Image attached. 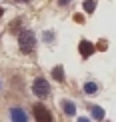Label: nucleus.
<instances>
[{"instance_id": "13", "label": "nucleus", "mask_w": 116, "mask_h": 122, "mask_svg": "<svg viewBox=\"0 0 116 122\" xmlns=\"http://www.w3.org/2000/svg\"><path fill=\"white\" fill-rule=\"evenodd\" d=\"M68 2H70V0H58V4H60V6H66Z\"/></svg>"}, {"instance_id": "7", "label": "nucleus", "mask_w": 116, "mask_h": 122, "mask_svg": "<svg viewBox=\"0 0 116 122\" xmlns=\"http://www.w3.org/2000/svg\"><path fill=\"white\" fill-rule=\"evenodd\" d=\"M52 78H54V80H58V82H62V80H64V68H62L60 64L52 68Z\"/></svg>"}, {"instance_id": "5", "label": "nucleus", "mask_w": 116, "mask_h": 122, "mask_svg": "<svg viewBox=\"0 0 116 122\" xmlns=\"http://www.w3.org/2000/svg\"><path fill=\"white\" fill-rule=\"evenodd\" d=\"M10 118H12V120H18V122H26L28 116H26V112H24V110L12 108V110H10Z\"/></svg>"}, {"instance_id": "11", "label": "nucleus", "mask_w": 116, "mask_h": 122, "mask_svg": "<svg viewBox=\"0 0 116 122\" xmlns=\"http://www.w3.org/2000/svg\"><path fill=\"white\" fill-rule=\"evenodd\" d=\"M18 26H20V18H16V20H14L12 24H10V30H12V32H14V30H16Z\"/></svg>"}, {"instance_id": "10", "label": "nucleus", "mask_w": 116, "mask_h": 122, "mask_svg": "<svg viewBox=\"0 0 116 122\" xmlns=\"http://www.w3.org/2000/svg\"><path fill=\"white\" fill-rule=\"evenodd\" d=\"M90 112H92V116H94L96 120H102V118H104V110L98 108V106H92V108H90Z\"/></svg>"}, {"instance_id": "3", "label": "nucleus", "mask_w": 116, "mask_h": 122, "mask_svg": "<svg viewBox=\"0 0 116 122\" xmlns=\"http://www.w3.org/2000/svg\"><path fill=\"white\" fill-rule=\"evenodd\" d=\"M32 114H34V118H36L38 122H50V120H52V114H50L42 104H34Z\"/></svg>"}, {"instance_id": "8", "label": "nucleus", "mask_w": 116, "mask_h": 122, "mask_svg": "<svg viewBox=\"0 0 116 122\" xmlns=\"http://www.w3.org/2000/svg\"><path fill=\"white\" fill-rule=\"evenodd\" d=\"M84 92H86V94L98 92V84H96V82H86V84H84Z\"/></svg>"}, {"instance_id": "2", "label": "nucleus", "mask_w": 116, "mask_h": 122, "mask_svg": "<svg viewBox=\"0 0 116 122\" xmlns=\"http://www.w3.org/2000/svg\"><path fill=\"white\" fill-rule=\"evenodd\" d=\"M32 92L38 96V98H46V96L50 94V86H48V80L44 78H36L32 84Z\"/></svg>"}, {"instance_id": "1", "label": "nucleus", "mask_w": 116, "mask_h": 122, "mask_svg": "<svg viewBox=\"0 0 116 122\" xmlns=\"http://www.w3.org/2000/svg\"><path fill=\"white\" fill-rule=\"evenodd\" d=\"M34 46H36V38H34V34L30 32V30H22L20 36H18V48H20V52L30 54L34 50Z\"/></svg>"}, {"instance_id": "4", "label": "nucleus", "mask_w": 116, "mask_h": 122, "mask_svg": "<svg viewBox=\"0 0 116 122\" xmlns=\"http://www.w3.org/2000/svg\"><path fill=\"white\" fill-rule=\"evenodd\" d=\"M78 50H80V54H82V58H90V54L96 50V46H94L92 42H88V40H80Z\"/></svg>"}, {"instance_id": "6", "label": "nucleus", "mask_w": 116, "mask_h": 122, "mask_svg": "<svg viewBox=\"0 0 116 122\" xmlns=\"http://www.w3.org/2000/svg\"><path fill=\"white\" fill-rule=\"evenodd\" d=\"M60 108H62V112H66L68 116H74V112H76V108H74V104L70 102V100H62V102H60Z\"/></svg>"}, {"instance_id": "14", "label": "nucleus", "mask_w": 116, "mask_h": 122, "mask_svg": "<svg viewBox=\"0 0 116 122\" xmlns=\"http://www.w3.org/2000/svg\"><path fill=\"white\" fill-rule=\"evenodd\" d=\"M4 16V8H0V18H2Z\"/></svg>"}, {"instance_id": "15", "label": "nucleus", "mask_w": 116, "mask_h": 122, "mask_svg": "<svg viewBox=\"0 0 116 122\" xmlns=\"http://www.w3.org/2000/svg\"><path fill=\"white\" fill-rule=\"evenodd\" d=\"M14 2H28V0H14Z\"/></svg>"}, {"instance_id": "12", "label": "nucleus", "mask_w": 116, "mask_h": 122, "mask_svg": "<svg viewBox=\"0 0 116 122\" xmlns=\"http://www.w3.org/2000/svg\"><path fill=\"white\" fill-rule=\"evenodd\" d=\"M74 20H76V22H80V24H82V22H84V18H82V16H80V14H76V16H74Z\"/></svg>"}, {"instance_id": "9", "label": "nucleus", "mask_w": 116, "mask_h": 122, "mask_svg": "<svg viewBox=\"0 0 116 122\" xmlns=\"http://www.w3.org/2000/svg\"><path fill=\"white\" fill-rule=\"evenodd\" d=\"M84 10H86L88 14H92L94 10H96V0H84Z\"/></svg>"}]
</instances>
